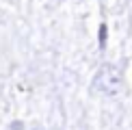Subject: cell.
<instances>
[{"label":"cell","instance_id":"obj_1","mask_svg":"<svg viewBox=\"0 0 132 130\" xmlns=\"http://www.w3.org/2000/svg\"><path fill=\"white\" fill-rule=\"evenodd\" d=\"M91 87H93V91H97V93H102V95H108V98L119 95L123 91V74H121V69H119L117 65H113V63L100 65V69L93 76Z\"/></svg>","mask_w":132,"mask_h":130},{"label":"cell","instance_id":"obj_2","mask_svg":"<svg viewBox=\"0 0 132 130\" xmlns=\"http://www.w3.org/2000/svg\"><path fill=\"white\" fill-rule=\"evenodd\" d=\"M11 130H24V126H22V121H13L11 124Z\"/></svg>","mask_w":132,"mask_h":130},{"label":"cell","instance_id":"obj_3","mask_svg":"<svg viewBox=\"0 0 132 130\" xmlns=\"http://www.w3.org/2000/svg\"><path fill=\"white\" fill-rule=\"evenodd\" d=\"M30 130H46V128H39V126H37V128H30Z\"/></svg>","mask_w":132,"mask_h":130}]
</instances>
